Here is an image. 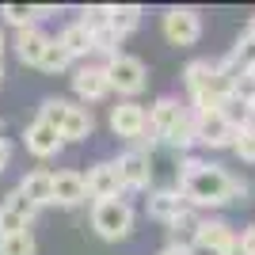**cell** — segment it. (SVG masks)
I'll list each match as a JSON object with an SVG mask.
<instances>
[{
	"label": "cell",
	"instance_id": "obj_35",
	"mask_svg": "<svg viewBox=\"0 0 255 255\" xmlns=\"http://www.w3.org/2000/svg\"><path fill=\"white\" fill-rule=\"evenodd\" d=\"M0 53H4V31H0Z\"/></svg>",
	"mask_w": 255,
	"mask_h": 255
},
{
	"label": "cell",
	"instance_id": "obj_34",
	"mask_svg": "<svg viewBox=\"0 0 255 255\" xmlns=\"http://www.w3.org/2000/svg\"><path fill=\"white\" fill-rule=\"evenodd\" d=\"M244 38H252V42H255V19H252V23L244 27Z\"/></svg>",
	"mask_w": 255,
	"mask_h": 255
},
{
	"label": "cell",
	"instance_id": "obj_38",
	"mask_svg": "<svg viewBox=\"0 0 255 255\" xmlns=\"http://www.w3.org/2000/svg\"><path fill=\"white\" fill-rule=\"evenodd\" d=\"M0 129H4V126H0Z\"/></svg>",
	"mask_w": 255,
	"mask_h": 255
},
{
	"label": "cell",
	"instance_id": "obj_7",
	"mask_svg": "<svg viewBox=\"0 0 255 255\" xmlns=\"http://www.w3.org/2000/svg\"><path fill=\"white\" fill-rule=\"evenodd\" d=\"M88 198H96V202H107V198H122V175H118V168L111 164V160H103V164H96V168L88 171Z\"/></svg>",
	"mask_w": 255,
	"mask_h": 255
},
{
	"label": "cell",
	"instance_id": "obj_31",
	"mask_svg": "<svg viewBox=\"0 0 255 255\" xmlns=\"http://www.w3.org/2000/svg\"><path fill=\"white\" fill-rule=\"evenodd\" d=\"M8 160H11V145H8L4 137H0V171L8 168Z\"/></svg>",
	"mask_w": 255,
	"mask_h": 255
},
{
	"label": "cell",
	"instance_id": "obj_18",
	"mask_svg": "<svg viewBox=\"0 0 255 255\" xmlns=\"http://www.w3.org/2000/svg\"><path fill=\"white\" fill-rule=\"evenodd\" d=\"M46 42H50V38H46L38 27H27V31H19V34H15V53H19V61H23V65H38V61H42Z\"/></svg>",
	"mask_w": 255,
	"mask_h": 255
},
{
	"label": "cell",
	"instance_id": "obj_3",
	"mask_svg": "<svg viewBox=\"0 0 255 255\" xmlns=\"http://www.w3.org/2000/svg\"><path fill=\"white\" fill-rule=\"evenodd\" d=\"M103 69H107V80H111V88H118L122 96H137L141 88L149 84L145 61H141V57H133V53H115V57H111Z\"/></svg>",
	"mask_w": 255,
	"mask_h": 255
},
{
	"label": "cell",
	"instance_id": "obj_30",
	"mask_svg": "<svg viewBox=\"0 0 255 255\" xmlns=\"http://www.w3.org/2000/svg\"><path fill=\"white\" fill-rule=\"evenodd\" d=\"M240 252H244V255H255V225H248L244 233H240Z\"/></svg>",
	"mask_w": 255,
	"mask_h": 255
},
{
	"label": "cell",
	"instance_id": "obj_13",
	"mask_svg": "<svg viewBox=\"0 0 255 255\" xmlns=\"http://www.w3.org/2000/svg\"><path fill=\"white\" fill-rule=\"evenodd\" d=\"M88 202V187H84V175L80 171H57L53 175V206H80Z\"/></svg>",
	"mask_w": 255,
	"mask_h": 255
},
{
	"label": "cell",
	"instance_id": "obj_28",
	"mask_svg": "<svg viewBox=\"0 0 255 255\" xmlns=\"http://www.w3.org/2000/svg\"><path fill=\"white\" fill-rule=\"evenodd\" d=\"M233 149H236V156H240V160L255 164V126H248V129H240V133H236Z\"/></svg>",
	"mask_w": 255,
	"mask_h": 255
},
{
	"label": "cell",
	"instance_id": "obj_8",
	"mask_svg": "<svg viewBox=\"0 0 255 255\" xmlns=\"http://www.w3.org/2000/svg\"><path fill=\"white\" fill-rule=\"evenodd\" d=\"M115 168H118V175H122V187H126V191H145L152 183V156L149 152L129 149Z\"/></svg>",
	"mask_w": 255,
	"mask_h": 255
},
{
	"label": "cell",
	"instance_id": "obj_12",
	"mask_svg": "<svg viewBox=\"0 0 255 255\" xmlns=\"http://www.w3.org/2000/svg\"><path fill=\"white\" fill-rule=\"evenodd\" d=\"M187 210H191V202L183 198V191H179V187L156 191V194L149 198V217H156V221H164V225H171L175 217H183Z\"/></svg>",
	"mask_w": 255,
	"mask_h": 255
},
{
	"label": "cell",
	"instance_id": "obj_19",
	"mask_svg": "<svg viewBox=\"0 0 255 255\" xmlns=\"http://www.w3.org/2000/svg\"><path fill=\"white\" fill-rule=\"evenodd\" d=\"M57 46H61L69 57H88V53H92V34H88L80 23H69V27L57 34Z\"/></svg>",
	"mask_w": 255,
	"mask_h": 255
},
{
	"label": "cell",
	"instance_id": "obj_29",
	"mask_svg": "<svg viewBox=\"0 0 255 255\" xmlns=\"http://www.w3.org/2000/svg\"><path fill=\"white\" fill-rule=\"evenodd\" d=\"M118 42H122V38H118V34L111 31V27H103V31H96V34H92V50L107 53V57H115V53H118Z\"/></svg>",
	"mask_w": 255,
	"mask_h": 255
},
{
	"label": "cell",
	"instance_id": "obj_10",
	"mask_svg": "<svg viewBox=\"0 0 255 255\" xmlns=\"http://www.w3.org/2000/svg\"><path fill=\"white\" fill-rule=\"evenodd\" d=\"M73 88H76V96L84 99V103H99V99H103L107 92H111L107 69H103V65H84V69H76Z\"/></svg>",
	"mask_w": 255,
	"mask_h": 255
},
{
	"label": "cell",
	"instance_id": "obj_11",
	"mask_svg": "<svg viewBox=\"0 0 255 255\" xmlns=\"http://www.w3.org/2000/svg\"><path fill=\"white\" fill-rule=\"evenodd\" d=\"M233 244V229L225 221H198V233H194V248L191 252H206V255H221L225 248Z\"/></svg>",
	"mask_w": 255,
	"mask_h": 255
},
{
	"label": "cell",
	"instance_id": "obj_25",
	"mask_svg": "<svg viewBox=\"0 0 255 255\" xmlns=\"http://www.w3.org/2000/svg\"><path fill=\"white\" fill-rule=\"evenodd\" d=\"M65 115H69V103H65V99H46V103L38 107V122H46V126L57 129V133H61V126H65Z\"/></svg>",
	"mask_w": 255,
	"mask_h": 255
},
{
	"label": "cell",
	"instance_id": "obj_27",
	"mask_svg": "<svg viewBox=\"0 0 255 255\" xmlns=\"http://www.w3.org/2000/svg\"><path fill=\"white\" fill-rule=\"evenodd\" d=\"M80 27H84L88 34L103 31V27H111V8H103V4H92V8H84V19H80Z\"/></svg>",
	"mask_w": 255,
	"mask_h": 255
},
{
	"label": "cell",
	"instance_id": "obj_32",
	"mask_svg": "<svg viewBox=\"0 0 255 255\" xmlns=\"http://www.w3.org/2000/svg\"><path fill=\"white\" fill-rule=\"evenodd\" d=\"M160 255H191V252H187V248H171V244H168V248H164Z\"/></svg>",
	"mask_w": 255,
	"mask_h": 255
},
{
	"label": "cell",
	"instance_id": "obj_17",
	"mask_svg": "<svg viewBox=\"0 0 255 255\" xmlns=\"http://www.w3.org/2000/svg\"><path fill=\"white\" fill-rule=\"evenodd\" d=\"M96 129V118L88 107H73L69 103V115H65V126H61V141H88Z\"/></svg>",
	"mask_w": 255,
	"mask_h": 255
},
{
	"label": "cell",
	"instance_id": "obj_33",
	"mask_svg": "<svg viewBox=\"0 0 255 255\" xmlns=\"http://www.w3.org/2000/svg\"><path fill=\"white\" fill-rule=\"evenodd\" d=\"M244 103H248V115H252V118H255V88H252V96H248V99H244Z\"/></svg>",
	"mask_w": 255,
	"mask_h": 255
},
{
	"label": "cell",
	"instance_id": "obj_14",
	"mask_svg": "<svg viewBox=\"0 0 255 255\" xmlns=\"http://www.w3.org/2000/svg\"><path fill=\"white\" fill-rule=\"evenodd\" d=\"M111 129H115L118 137H137L141 129H145V107L141 103H118V107H111Z\"/></svg>",
	"mask_w": 255,
	"mask_h": 255
},
{
	"label": "cell",
	"instance_id": "obj_23",
	"mask_svg": "<svg viewBox=\"0 0 255 255\" xmlns=\"http://www.w3.org/2000/svg\"><path fill=\"white\" fill-rule=\"evenodd\" d=\"M69 65H73V57H69V53L57 46V38H50V42H46V50H42V61H38V69H42V73H65Z\"/></svg>",
	"mask_w": 255,
	"mask_h": 255
},
{
	"label": "cell",
	"instance_id": "obj_2",
	"mask_svg": "<svg viewBox=\"0 0 255 255\" xmlns=\"http://www.w3.org/2000/svg\"><path fill=\"white\" fill-rule=\"evenodd\" d=\"M92 225L103 240H126L129 229H133V206L126 198H107V202H96L92 210Z\"/></svg>",
	"mask_w": 255,
	"mask_h": 255
},
{
	"label": "cell",
	"instance_id": "obj_5",
	"mask_svg": "<svg viewBox=\"0 0 255 255\" xmlns=\"http://www.w3.org/2000/svg\"><path fill=\"white\" fill-rule=\"evenodd\" d=\"M164 38L171 46H194L202 38V15L194 8H168L164 11Z\"/></svg>",
	"mask_w": 255,
	"mask_h": 255
},
{
	"label": "cell",
	"instance_id": "obj_16",
	"mask_svg": "<svg viewBox=\"0 0 255 255\" xmlns=\"http://www.w3.org/2000/svg\"><path fill=\"white\" fill-rule=\"evenodd\" d=\"M15 191H19L27 202H34V206H50L53 202V171H42V168L27 171Z\"/></svg>",
	"mask_w": 255,
	"mask_h": 255
},
{
	"label": "cell",
	"instance_id": "obj_22",
	"mask_svg": "<svg viewBox=\"0 0 255 255\" xmlns=\"http://www.w3.org/2000/svg\"><path fill=\"white\" fill-rule=\"evenodd\" d=\"M137 23H141V8L137 4H118V8H111V31H115L118 38H126Z\"/></svg>",
	"mask_w": 255,
	"mask_h": 255
},
{
	"label": "cell",
	"instance_id": "obj_9",
	"mask_svg": "<svg viewBox=\"0 0 255 255\" xmlns=\"http://www.w3.org/2000/svg\"><path fill=\"white\" fill-rule=\"evenodd\" d=\"M187 111V107H179V99H171V96H160L156 103L145 111V126H149L152 137H168V129L179 122V115Z\"/></svg>",
	"mask_w": 255,
	"mask_h": 255
},
{
	"label": "cell",
	"instance_id": "obj_15",
	"mask_svg": "<svg viewBox=\"0 0 255 255\" xmlns=\"http://www.w3.org/2000/svg\"><path fill=\"white\" fill-rule=\"evenodd\" d=\"M23 137H27V149H31L34 156H42V160H46V156H57V152L65 149L61 133H57V129H50L46 122H38V118L27 126V133H23Z\"/></svg>",
	"mask_w": 255,
	"mask_h": 255
},
{
	"label": "cell",
	"instance_id": "obj_24",
	"mask_svg": "<svg viewBox=\"0 0 255 255\" xmlns=\"http://www.w3.org/2000/svg\"><path fill=\"white\" fill-rule=\"evenodd\" d=\"M38 244H34L31 229L27 233H11V236H0V255H34Z\"/></svg>",
	"mask_w": 255,
	"mask_h": 255
},
{
	"label": "cell",
	"instance_id": "obj_21",
	"mask_svg": "<svg viewBox=\"0 0 255 255\" xmlns=\"http://www.w3.org/2000/svg\"><path fill=\"white\" fill-rule=\"evenodd\" d=\"M171 145V149H179V152H187L194 145V111H183L179 115V122L168 129V137H164Z\"/></svg>",
	"mask_w": 255,
	"mask_h": 255
},
{
	"label": "cell",
	"instance_id": "obj_20",
	"mask_svg": "<svg viewBox=\"0 0 255 255\" xmlns=\"http://www.w3.org/2000/svg\"><path fill=\"white\" fill-rule=\"evenodd\" d=\"M198 221H202V217H198L194 210H187L183 217H175V221L168 225L171 248H187V252H191V248H194V233H198Z\"/></svg>",
	"mask_w": 255,
	"mask_h": 255
},
{
	"label": "cell",
	"instance_id": "obj_1",
	"mask_svg": "<svg viewBox=\"0 0 255 255\" xmlns=\"http://www.w3.org/2000/svg\"><path fill=\"white\" fill-rule=\"evenodd\" d=\"M179 191L191 206H229V202H244L248 183L233 179L217 164H202L191 175H179Z\"/></svg>",
	"mask_w": 255,
	"mask_h": 255
},
{
	"label": "cell",
	"instance_id": "obj_6",
	"mask_svg": "<svg viewBox=\"0 0 255 255\" xmlns=\"http://www.w3.org/2000/svg\"><path fill=\"white\" fill-rule=\"evenodd\" d=\"M34 213H38V206L27 202L19 191H11L4 202H0V236H11V233H27L34 221Z\"/></svg>",
	"mask_w": 255,
	"mask_h": 255
},
{
	"label": "cell",
	"instance_id": "obj_26",
	"mask_svg": "<svg viewBox=\"0 0 255 255\" xmlns=\"http://www.w3.org/2000/svg\"><path fill=\"white\" fill-rule=\"evenodd\" d=\"M0 15L15 27V31H27V27H34V8L31 4H4L0 8Z\"/></svg>",
	"mask_w": 255,
	"mask_h": 255
},
{
	"label": "cell",
	"instance_id": "obj_4",
	"mask_svg": "<svg viewBox=\"0 0 255 255\" xmlns=\"http://www.w3.org/2000/svg\"><path fill=\"white\" fill-rule=\"evenodd\" d=\"M236 133H240V129H236L221 111L194 115V141H198V145H210V149H233Z\"/></svg>",
	"mask_w": 255,
	"mask_h": 255
},
{
	"label": "cell",
	"instance_id": "obj_36",
	"mask_svg": "<svg viewBox=\"0 0 255 255\" xmlns=\"http://www.w3.org/2000/svg\"><path fill=\"white\" fill-rule=\"evenodd\" d=\"M248 76H252V80H255V65H252V69H248Z\"/></svg>",
	"mask_w": 255,
	"mask_h": 255
},
{
	"label": "cell",
	"instance_id": "obj_37",
	"mask_svg": "<svg viewBox=\"0 0 255 255\" xmlns=\"http://www.w3.org/2000/svg\"><path fill=\"white\" fill-rule=\"evenodd\" d=\"M0 84H4V65H0Z\"/></svg>",
	"mask_w": 255,
	"mask_h": 255
}]
</instances>
